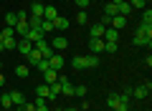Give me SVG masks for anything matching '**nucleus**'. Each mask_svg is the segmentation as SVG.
<instances>
[{
	"instance_id": "f257e3e1",
	"label": "nucleus",
	"mask_w": 152,
	"mask_h": 111,
	"mask_svg": "<svg viewBox=\"0 0 152 111\" xmlns=\"http://www.w3.org/2000/svg\"><path fill=\"white\" fill-rule=\"evenodd\" d=\"M132 43H134V46H147V48H150V43H152V28H142L140 25V30L134 33Z\"/></svg>"
},
{
	"instance_id": "f03ea898",
	"label": "nucleus",
	"mask_w": 152,
	"mask_h": 111,
	"mask_svg": "<svg viewBox=\"0 0 152 111\" xmlns=\"http://www.w3.org/2000/svg\"><path fill=\"white\" fill-rule=\"evenodd\" d=\"M33 48L41 51L43 58H51V56H53V48H51V43H46V38H43V41H38V43H33Z\"/></svg>"
},
{
	"instance_id": "7ed1b4c3",
	"label": "nucleus",
	"mask_w": 152,
	"mask_h": 111,
	"mask_svg": "<svg viewBox=\"0 0 152 111\" xmlns=\"http://www.w3.org/2000/svg\"><path fill=\"white\" fill-rule=\"evenodd\" d=\"M150 89H152V83H150V81H145V83H140L137 89H132V96H134V99H147Z\"/></svg>"
},
{
	"instance_id": "20e7f679",
	"label": "nucleus",
	"mask_w": 152,
	"mask_h": 111,
	"mask_svg": "<svg viewBox=\"0 0 152 111\" xmlns=\"http://www.w3.org/2000/svg\"><path fill=\"white\" fill-rule=\"evenodd\" d=\"M109 28H114V30H122V28H127V18H124V15H114V18H109Z\"/></svg>"
},
{
	"instance_id": "39448f33",
	"label": "nucleus",
	"mask_w": 152,
	"mask_h": 111,
	"mask_svg": "<svg viewBox=\"0 0 152 111\" xmlns=\"http://www.w3.org/2000/svg\"><path fill=\"white\" fill-rule=\"evenodd\" d=\"M66 46H69V38L66 36H53V41H51V48L53 51H64Z\"/></svg>"
},
{
	"instance_id": "423d86ee",
	"label": "nucleus",
	"mask_w": 152,
	"mask_h": 111,
	"mask_svg": "<svg viewBox=\"0 0 152 111\" xmlns=\"http://www.w3.org/2000/svg\"><path fill=\"white\" fill-rule=\"evenodd\" d=\"M89 51L91 53H104V41L102 38H89Z\"/></svg>"
},
{
	"instance_id": "0eeeda50",
	"label": "nucleus",
	"mask_w": 152,
	"mask_h": 111,
	"mask_svg": "<svg viewBox=\"0 0 152 111\" xmlns=\"http://www.w3.org/2000/svg\"><path fill=\"white\" fill-rule=\"evenodd\" d=\"M15 51H18V53H23V56H28V53L33 51V43H31V41H26V38H20V41H18V46H15Z\"/></svg>"
},
{
	"instance_id": "6e6552de",
	"label": "nucleus",
	"mask_w": 152,
	"mask_h": 111,
	"mask_svg": "<svg viewBox=\"0 0 152 111\" xmlns=\"http://www.w3.org/2000/svg\"><path fill=\"white\" fill-rule=\"evenodd\" d=\"M43 3H38V0H33L31 3V13H28V15H33V18H43Z\"/></svg>"
},
{
	"instance_id": "1a4fd4ad",
	"label": "nucleus",
	"mask_w": 152,
	"mask_h": 111,
	"mask_svg": "<svg viewBox=\"0 0 152 111\" xmlns=\"http://www.w3.org/2000/svg\"><path fill=\"white\" fill-rule=\"evenodd\" d=\"M129 13H132V5L127 3V0H119V3H117V15H124V18H129Z\"/></svg>"
},
{
	"instance_id": "9d476101",
	"label": "nucleus",
	"mask_w": 152,
	"mask_h": 111,
	"mask_svg": "<svg viewBox=\"0 0 152 111\" xmlns=\"http://www.w3.org/2000/svg\"><path fill=\"white\" fill-rule=\"evenodd\" d=\"M26 41H31V43H38V41H43V33H41V28H31V30L26 33Z\"/></svg>"
},
{
	"instance_id": "9b49d317",
	"label": "nucleus",
	"mask_w": 152,
	"mask_h": 111,
	"mask_svg": "<svg viewBox=\"0 0 152 111\" xmlns=\"http://www.w3.org/2000/svg\"><path fill=\"white\" fill-rule=\"evenodd\" d=\"M102 41H107V43H117V41H119V30L107 28V30H104V36H102Z\"/></svg>"
},
{
	"instance_id": "f8f14e48",
	"label": "nucleus",
	"mask_w": 152,
	"mask_h": 111,
	"mask_svg": "<svg viewBox=\"0 0 152 111\" xmlns=\"http://www.w3.org/2000/svg\"><path fill=\"white\" fill-rule=\"evenodd\" d=\"M0 36H3V33H0ZM15 46H18L15 36H3V48H5V51H15Z\"/></svg>"
},
{
	"instance_id": "ddd939ff",
	"label": "nucleus",
	"mask_w": 152,
	"mask_h": 111,
	"mask_svg": "<svg viewBox=\"0 0 152 111\" xmlns=\"http://www.w3.org/2000/svg\"><path fill=\"white\" fill-rule=\"evenodd\" d=\"M48 66L53 71H61V68H64V56H56V53H53V56L48 58Z\"/></svg>"
},
{
	"instance_id": "4468645a",
	"label": "nucleus",
	"mask_w": 152,
	"mask_h": 111,
	"mask_svg": "<svg viewBox=\"0 0 152 111\" xmlns=\"http://www.w3.org/2000/svg\"><path fill=\"white\" fill-rule=\"evenodd\" d=\"M10 101H13V106H23L26 104V94L23 91H10Z\"/></svg>"
},
{
	"instance_id": "2eb2a0df",
	"label": "nucleus",
	"mask_w": 152,
	"mask_h": 111,
	"mask_svg": "<svg viewBox=\"0 0 152 111\" xmlns=\"http://www.w3.org/2000/svg\"><path fill=\"white\" fill-rule=\"evenodd\" d=\"M53 28H56V33H61V30H66L69 28V18H64V15H58L53 20Z\"/></svg>"
},
{
	"instance_id": "dca6fc26",
	"label": "nucleus",
	"mask_w": 152,
	"mask_h": 111,
	"mask_svg": "<svg viewBox=\"0 0 152 111\" xmlns=\"http://www.w3.org/2000/svg\"><path fill=\"white\" fill-rule=\"evenodd\" d=\"M38 28H41V33H43V36H46V33H56L53 20H46V18H41V25H38Z\"/></svg>"
},
{
	"instance_id": "f3484780",
	"label": "nucleus",
	"mask_w": 152,
	"mask_h": 111,
	"mask_svg": "<svg viewBox=\"0 0 152 111\" xmlns=\"http://www.w3.org/2000/svg\"><path fill=\"white\" fill-rule=\"evenodd\" d=\"M104 30H107V25H104V23H96V25H91L89 36H91V38H102V36H104Z\"/></svg>"
},
{
	"instance_id": "a211bd4d",
	"label": "nucleus",
	"mask_w": 152,
	"mask_h": 111,
	"mask_svg": "<svg viewBox=\"0 0 152 111\" xmlns=\"http://www.w3.org/2000/svg\"><path fill=\"white\" fill-rule=\"evenodd\" d=\"M58 83H61V94L64 96H74V83H69L66 78H61Z\"/></svg>"
},
{
	"instance_id": "6ab92c4d",
	"label": "nucleus",
	"mask_w": 152,
	"mask_h": 111,
	"mask_svg": "<svg viewBox=\"0 0 152 111\" xmlns=\"http://www.w3.org/2000/svg\"><path fill=\"white\" fill-rule=\"evenodd\" d=\"M43 18L46 20H56V18H58V10H56L53 5H46L43 8Z\"/></svg>"
},
{
	"instance_id": "aec40b11",
	"label": "nucleus",
	"mask_w": 152,
	"mask_h": 111,
	"mask_svg": "<svg viewBox=\"0 0 152 111\" xmlns=\"http://www.w3.org/2000/svg\"><path fill=\"white\" fill-rule=\"evenodd\" d=\"M61 96V83L56 81V83H48V99H58Z\"/></svg>"
},
{
	"instance_id": "412c9836",
	"label": "nucleus",
	"mask_w": 152,
	"mask_h": 111,
	"mask_svg": "<svg viewBox=\"0 0 152 111\" xmlns=\"http://www.w3.org/2000/svg\"><path fill=\"white\" fill-rule=\"evenodd\" d=\"M43 76H46V83H56L58 81V71H53V68H46Z\"/></svg>"
},
{
	"instance_id": "4be33fe9",
	"label": "nucleus",
	"mask_w": 152,
	"mask_h": 111,
	"mask_svg": "<svg viewBox=\"0 0 152 111\" xmlns=\"http://www.w3.org/2000/svg\"><path fill=\"white\" fill-rule=\"evenodd\" d=\"M26 58H28V63H31V66H36V63H38V61L43 58V56H41V51H36V48H33V51H31V53H28Z\"/></svg>"
},
{
	"instance_id": "5701e85b",
	"label": "nucleus",
	"mask_w": 152,
	"mask_h": 111,
	"mask_svg": "<svg viewBox=\"0 0 152 111\" xmlns=\"http://www.w3.org/2000/svg\"><path fill=\"white\" fill-rule=\"evenodd\" d=\"M114 15H117V3H112V0H109L107 8H104V18H114Z\"/></svg>"
},
{
	"instance_id": "b1692460",
	"label": "nucleus",
	"mask_w": 152,
	"mask_h": 111,
	"mask_svg": "<svg viewBox=\"0 0 152 111\" xmlns=\"http://www.w3.org/2000/svg\"><path fill=\"white\" fill-rule=\"evenodd\" d=\"M84 66H86V68H96L99 66V56H84Z\"/></svg>"
},
{
	"instance_id": "393cba45",
	"label": "nucleus",
	"mask_w": 152,
	"mask_h": 111,
	"mask_svg": "<svg viewBox=\"0 0 152 111\" xmlns=\"http://www.w3.org/2000/svg\"><path fill=\"white\" fill-rule=\"evenodd\" d=\"M142 28H152V10L150 8L142 13Z\"/></svg>"
},
{
	"instance_id": "a878e982",
	"label": "nucleus",
	"mask_w": 152,
	"mask_h": 111,
	"mask_svg": "<svg viewBox=\"0 0 152 111\" xmlns=\"http://www.w3.org/2000/svg\"><path fill=\"white\" fill-rule=\"evenodd\" d=\"M15 76L18 78H28V76H31V68H28V66H15Z\"/></svg>"
},
{
	"instance_id": "bb28decb",
	"label": "nucleus",
	"mask_w": 152,
	"mask_h": 111,
	"mask_svg": "<svg viewBox=\"0 0 152 111\" xmlns=\"http://www.w3.org/2000/svg\"><path fill=\"white\" fill-rule=\"evenodd\" d=\"M71 66H74L76 71H81V68H86V66H84V56H76V58H71Z\"/></svg>"
},
{
	"instance_id": "cd10ccee",
	"label": "nucleus",
	"mask_w": 152,
	"mask_h": 111,
	"mask_svg": "<svg viewBox=\"0 0 152 111\" xmlns=\"http://www.w3.org/2000/svg\"><path fill=\"white\" fill-rule=\"evenodd\" d=\"M36 94L41 96V99H48V83H41V86H36Z\"/></svg>"
},
{
	"instance_id": "c85d7f7f",
	"label": "nucleus",
	"mask_w": 152,
	"mask_h": 111,
	"mask_svg": "<svg viewBox=\"0 0 152 111\" xmlns=\"http://www.w3.org/2000/svg\"><path fill=\"white\" fill-rule=\"evenodd\" d=\"M117 104H119V94H109L107 96V106H109V109H114Z\"/></svg>"
},
{
	"instance_id": "c756f323",
	"label": "nucleus",
	"mask_w": 152,
	"mask_h": 111,
	"mask_svg": "<svg viewBox=\"0 0 152 111\" xmlns=\"http://www.w3.org/2000/svg\"><path fill=\"white\" fill-rule=\"evenodd\" d=\"M15 23H18V13H8V15H5V25L15 28Z\"/></svg>"
},
{
	"instance_id": "7c9ffc66",
	"label": "nucleus",
	"mask_w": 152,
	"mask_h": 111,
	"mask_svg": "<svg viewBox=\"0 0 152 111\" xmlns=\"http://www.w3.org/2000/svg\"><path fill=\"white\" fill-rule=\"evenodd\" d=\"M0 106H3V109H13V101H10V94H5V96H0Z\"/></svg>"
},
{
	"instance_id": "2f4dec72",
	"label": "nucleus",
	"mask_w": 152,
	"mask_h": 111,
	"mask_svg": "<svg viewBox=\"0 0 152 111\" xmlns=\"http://www.w3.org/2000/svg\"><path fill=\"white\" fill-rule=\"evenodd\" d=\"M33 104H36V111H48V106H46V99H41V96H38Z\"/></svg>"
},
{
	"instance_id": "473e14b6",
	"label": "nucleus",
	"mask_w": 152,
	"mask_h": 111,
	"mask_svg": "<svg viewBox=\"0 0 152 111\" xmlns=\"http://www.w3.org/2000/svg\"><path fill=\"white\" fill-rule=\"evenodd\" d=\"M89 20V15H86V10H79L76 13V23H79V25H84V23Z\"/></svg>"
},
{
	"instance_id": "72a5a7b5",
	"label": "nucleus",
	"mask_w": 152,
	"mask_h": 111,
	"mask_svg": "<svg viewBox=\"0 0 152 111\" xmlns=\"http://www.w3.org/2000/svg\"><path fill=\"white\" fill-rule=\"evenodd\" d=\"M74 96H81V99H86V86H74Z\"/></svg>"
},
{
	"instance_id": "f704fd0d",
	"label": "nucleus",
	"mask_w": 152,
	"mask_h": 111,
	"mask_svg": "<svg viewBox=\"0 0 152 111\" xmlns=\"http://www.w3.org/2000/svg\"><path fill=\"white\" fill-rule=\"evenodd\" d=\"M117 48H119L117 43H107L104 41V53H117Z\"/></svg>"
},
{
	"instance_id": "c9c22d12",
	"label": "nucleus",
	"mask_w": 152,
	"mask_h": 111,
	"mask_svg": "<svg viewBox=\"0 0 152 111\" xmlns=\"http://www.w3.org/2000/svg\"><path fill=\"white\" fill-rule=\"evenodd\" d=\"M74 3H76V5H79V8H81V10H86V8H89V3H91V0H74Z\"/></svg>"
},
{
	"instance_id": "e433bc0d",
	"label": "nucleus",
	"mask_w": 152,
	"mask_h": 111,
	"mask_svg": "<svg viewBox=\"0 0 152 111\" xmlns=\"http://www.w3.org/2000/svg\"><path fill=\"white\" fill-rule=\"evenodd\" d=\"M129 5H132V10L134 8H145V0H129Z\"/></svg>"
},
{
	"instance_id": "4c0bfd02",
	"label": "nucleus",
	"mask_w": 152,
	"mask_h": 111,
	"mask_svg": "<svg viewBox=\"0 0 152 111\" xmlns=\"http://www.w3.org/2000/svg\"><path fill=\"white\" fill-rule=\"evenodd\" d=\"M114 111H129V109H127V101H119V104L114 106Z\"/></svg>"
},
{
	"instance_id": "58836bf2",
	"label": "nucleus",
	"mask_w": 152,
	"mask_h": 111,
	"mask_svg": "<svg viewBox=\"0 0 152 111\" xmlns=\"http://www.w3.org/2000/svg\"><path fill=\"white\" fill-rule=\"evenodd\" d=\"M23 111H36V104H28L26 101V104H23Z\"/></svg>"
},
{
	"instance_id": "ea45409f",
	"label": "nucleus",
	"mask_w": 152,
	"mask_h": 111,
	"mask_svg": "<svg viewBox=\"0 0 152 111\" xmlns=\"http://www.w3.org/2000/svg\"><path fill=\"white\" fill-rule=\"evenodd\" d=\"M3 36H15V30H13L10 25H5V30H3Z\"/></svg>"
},
{
	"instance_id": "a19ab883",
	"label": "nucleus",
	"mask_w": 152,
	"mask_h": 111,
	"mask_svg": "<svg viewBox=\"0 0 152 111\" xmlns=\"http://www.w3.org/2000/svg\"><path fill=\"white\" fill-rule=\"evenodd\" d=\"M3 83H5V76H3V71H0V86H3Z\"/></svg>"
},
{
	"instance_id": "79ce46f5",
	"label": "nucleus",
	"mask_w": 152,
	"mask_h": 111,
	"mask_svg": "<svg viewBox=\"0 0 152 111\" xmlns=\"http://www.w3.org/2000/svg\"><path fill=\"white\" fill-rule=\"evenodd\" d=\"M3 51H5V48H3V36H0V53H3Z\"/></svg>"
},
{
	"instance_id": "37998d69",
	"label": "nucleus",
	"mask_w": 152,
	"mask_h": 111,
	"mask_svg": "<svg viewBox=\"0 0 152 111\" xmlns=\"http://www.w3.org/2000/svg\"><path fill=\"white\" fill-rule=\"evenodd\" d=\"M64 111H76V109H64Z\"/></svg>"
},
{
	"instance_id": "c03bdc74",
	"label": "nucleus",
	"mask_w": 152,
	"mask_h": 111,
	"mask_svg": "<svg viewBox=\"0 0 152 111\" xmlns=\"http://www.w3.org/2000/svg\"><path fill=\"white\" fill-rule=\"evenodd\" d=\"M81 111H86V106H84V109H81Z\"/></svg>"
},
{
	"instance_id": "a18cd8bd",
	"label": "nucleus",
	"mask_w": 152,
	"mask_h": 111,
	"mask_svg": "<svg viewBox=\"0 0 152 111\" xmlns=\"http://www.w3.org/2000/svg\"><path fill=\"white\" fill-rule=\"evenodd\" d=\"M0 68H3V66H0Z\"/></svg>"
},
{
	"instance_id": "49530a36",
	"label": "nucleus",
	"mask_w": 152,
	"mask_h": 111,
	"mask_svg": "<svg viewBox=\"0 0 152 111\" xmlns=\"http://www.w3.org/2000/svg\"><path fill=\"white\" fill-rule=\"evenodd\" d=\"M0 111H3V109H0Z\"/></svg>"
}]
</instances>
